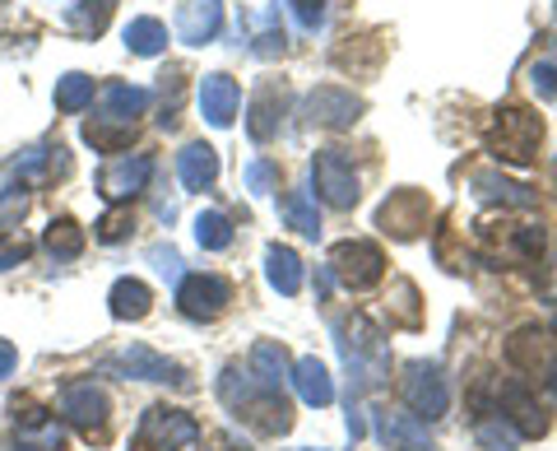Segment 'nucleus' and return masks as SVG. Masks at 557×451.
Wrapping results in <instances>:
<instances>
[{"label": "nucleus", "mask_w": 557, "mask_h": 451, "mask_svg": "<svg viewBox=\"0 0 557 451\" xmlns=\"http://www.w3.org/2000/svg\"><path fill=\"white\" fill-rule=\"evenodd\" d=\"M219 391H223V401H228V410H237V419L256 424L260 432H270V438H278V432L293 428V410L284 401V391L256 387L251 373L228 368V373H223V381H219Z\"/></svg>", "instance_id": "1"}, {"label": "nucleus", "mask_w": 557, "mask_h": 451, "mask_svg": "<svg viewBox=\"0 0 557 451\" xmlns=\"http://www.w3.org/2000/svg\"><path fill=\"white\" fill-rule=\"evenodd\" d=\"M539 145H544V117L520 108V102H511V108H497L493 126H487V154H493L497 163H516L525 168L539 159Z\"/></svg>", "instance_id": "2"}, {"label": "nucleus", "mask_w": 557, "mask_h": 451, "mask_svg": "<svg viewBox=\"0 0 557 451\" xmlns=\"http://www.w3.org/2000/svg\"><path fill=\"white\" fill-rule=\"evenodd\" d=\"M335 344L348 363V373L358 377V391H372L376 381H386V340L368 317H344L335 321Z\"/></svg>", "instance_id": "3"}, {"label": "nucleus", "mask_w": 557, "mask_h": 451, "mask_svg": "<svg viewBox=\"0 0 557 451\" xmlns=\"http://www.w3.org/2000/svg\"><path fill=\"white\" fill-rule=\"evenodd\" d=\"M330 275H335L348 293H368L381 284V275H386V252L368 237H348L330 252Z\"/></svg>", "instance_id": "4"}, {"label": "nucleus", "mask_w": 557, "mask_h": 451, "mask_svg": "<svg viewBox=\"0 0 557 451\" xmlns=\"http://www.w3.org/2000/svg\"><path fill=\"white\" fill-rule=\"evenodd\" d=\"M399 395L413 410V419H442L450 410V381L437 363H405V377H399Z\"/></svg>", "instance_id": "5"}, {"label": "nucleus", "mask_w": 557, "mask_h": 451, "mask_svg": "<svg viewBox=\"0 0 557 451\" xmlns=\"http://www.w3.org/2000/svg\"><path fill=\"white\" fill-rule=\"evenodd\" d=\"M196 438H200V424L186 410L153 405L145 410V419L135 428V451H186Z\"/></svg>", "instance_id": "6"}, {"label": "nucleus", "mask_w": 557, "mask_h": 451, "mask_svg": "<svg viewBox=\"0 0 557 451\" xmlns=\"http://www.w3.org/2000/svg\"><path fill=\"white\" fill-rule=\"evenodd\" d=\"M428 219H432V200L423 196V191L405 186V191H391V196L381 200L376 229L391 233V237H399V242H409V237H418V233L428 229Z\"/></svg>", "instance_id": "7"}, {"label": "nucleus", "mask_w": 557, "mask_h": 451, "mask_svg": "<svg viewBox=\"0 0 557 451\" xmlns=\"http://www.w3.org/2000/svg\"><path fill=\"white\" fill-rule=\"evenodd\" d=\"M311 178H317V191L325 205H335V210H354L358 205V172L354 163L344 159V149H321L317 163H311Z\"/></svg>", "instance_id": "8"}, {"label": "nucleus", "mask_w": 557, "mask_h": 451, "mask_svg": "<svg viewBox=\"0 0 557 451\" xmlns=\"http://www.w3.org/2000/svg\"><path fill=\"white\" fill-rule=\"evenodd\" d=\"M228 303H233V289L223 275H186L177 284V307L190 321H214V317H223Z\"/></svg>", "instance_id": "9"}, {"label": "nucleus", "mask_w": 557, "mask_h": 451, "mask_svg": "<svg viewBox=\"0 0 557 451\" xmlns=\"http://www.w3.org/2000/svg\"><path fill=\"white\" fill-rule=\"evenodd\" d=\"M362 117V98L339 89V84H321V89L307 94V121L325 131H348Z\"/></svg>", "instance_id": "10"}, {"label": "nucleus", "mask_w": 557, "mask_h": 451, "mask_svg": "<svg viewBox=\"0 0 557 451\" xmlns=\"http://www.w3.org/2000/svg\"><path fill=\"white\" fill-rule=\"evenodd\" d=\"M108 391L94 387V381H70V387L61 391V414L65 424H75L79 432H102L108 428Z\"/></svg>", "instance_id": "11"}, {"label": "nucleus", "mask_w": 557, "mask_h": 451, "mask_svg": "<svg viewBox=\"0 0 557 451\" xmlns=\"http://www.w3.org/2000/svg\"><path fill=\"white\" fill-rule=\"evenodd\" d=\"M149 178H153V159L149 154H131V159H112L108 168L98 172V191L116 205V200L139 196V191L149 186Z\"/></svg>", "instance_id": "12"}, {"label": "nucleus", "mask_w": 557, "mask_h": 451, "mask_svg": "<svg viewBox=\"0 0 557 451\" xmlns=\"http://www.w3.org/2000/svg\"><path fill=\"white\" fill-rule=\"evenodd\" d=\"M108 373H126V377H139V381H186L182 363L153 354L149 344H131V350H121V354L108 363Z\"/></svg>", "instance_id": "13"}, {"label": "nucleus", "mask_w": 557, "mask_h": 451, "mask_svg": "<svg viewBox=\"0 0 557 451\" xmlns=\"http://www.w3.org/2000/svg\"><path fill=\"white\" fill-rule=\"evenodd\" d=\"M497 401H502V414L516 424L520 438H544V432H548V419L539 414V405H534V395H530L525 381H507Z\"/></svg>", "instance_id": "14"}, {"label": "nucleus", "mask_w": 557, "mask_h": 451, "mask_svg": "<svg viewBox=\"0 0 557 451\" xmlns=\"http://www.w3.org/2000/svg\"><path fill=\"white\" fill-rule=\"evenodd\" d=\"M237 102H242V94H237V80L233 75H205L200 80V112H205L209 126H219V131L233 126Z\"/></svg>", "instance_id": "15"}, {"label": "nucleus", "mask_w": 557, "mask_h": 451, "mask_svg": "<svg viewBox=\"0 0 557 451\" xmlns=\"http://www.w3.org/2000/svg\"><path fill=\"white\" fill-rule=\"evenodd\" d=\"M376 432L391 451H437V442L428 438V424L413 414H376Z\"/></svg>", "instance_id": "16"}, {"label": "nucleus", "mask_w": 557, "mask_h": 451, "mask_svg": "<svg viewBox=\"0 0 557 451\" xmlns=\"http://www.w3.org/2000/svg\"><path fill=\"white\" fill-rule=\"evenodd\" d=\"M223 24V5L219 0H182L177 10V38L190 47H205Z\"/></svg>", "instance_id": "17"}, {"label": "nucleus", "mask_w": 557, "mask_h": 451, "mask_svg": "<svg viewBox=\"0 0 557 451\" xmlns=\"http://www.w3.org/2000/svg\"><path fill=\"white\" fill-rule=\"evenodd\" d=\"M288 381H293V391H298V395H302V401H307L311 410H325L330 401H335V381H330L325 363H321V358H311V354L293 363Z\"/></svg>", "instance_id": "18"}, {"label": "nucleus", "mask_w": 557, "mask_h": 451, "mask_svg": "<svg viewBox=\"0 0 557 451\" xmlns=\"http://www.w3.org/2000/svg\"><path fill=\"white\" fill-rule=\"evenodd\" d=\"M284 108H288V94H284V84H265L256 98H251V121H247V131H251V141H274L278 135V121H284Z\"/></svg>", "instance_id": "19"}, {"label": "nucleus", "mask_w": 557, "mask_h": 451, "mask_svg": "<svg viewBox=\"0 0 557 451\" xmlns=\"http://www.w3.org/2000/svg\"><path fill=\"white\" fill-rule=\"evenodd\" d=\"M469 186H474V196H479V200L511 205V210H530V205H534V191H530V186H520V182H511V178H502V172H493V168L474 172V178H469Z\"/></svg>", "instance_id": "20"}, {"label": "nucleus", "mask_w": 557, "mask_h": 451, "mask_svg": "<svg viewBox=\"0 0 557 451\" xmlns=\"http://www.w3.org/2000/svg\"><path fill=\"white\" fill-rule=\"evenodd\" d=\"M247 373L256 387H265V391H284V381H288V354H284V344L278 340H260L256 350H251V363H247Z\"/></svg>", "instance_id": "21"}, {"label": "nucleus", "mask_w": 557, "mask_h": 451, "mask_svg": "<svg viewBox=\"0 0 557 451\" xmlns=\"http://www.w3.org/2000/svg\"><path fill=\"white\" fill-rule=\"evenodd\" d=\"M177 172H182V186L186 191H209L219 178V154L209 145H186L177 154Z\"/></svg>", "instance_id": "22"}, {"label": "nucleus", "mask_w": 557, "mask_h": 451, "mask_svg": "<svg viewBox=\"0 0 557 451\" xmlns=\"http://www.w3.org/2000/svg\"><path fill=\"white\" fill-rule=\"evenodd\" d=\"M265 275H270V284L284 293V298L302 293V256L293 247H270L265 252Z\"/></svg>", "instance_id": "23"}, {"label": "nucleus", "mask_w": 557, "mask_h": 451, "mask_svg": "<svg viewBox=\"0 0 557 451\" xmlns=\"http://www.w3.org/2000/svg\"><path fill=\"white\" fill-rule=\"evenodd\" d=\"M149 303H153V293H149V284H139V280H116L112 293H108V307H112L116 321L149 317Z\"/></svg>", "instance_id": "24"}, {"label": "nucleus", "mask_w": 557, "mask_h": 451, "mask_svg": "<svg viewBox=\"0 0 557 451\" xmlns=\"http://www.w3.org/2000/svg\"><path fill=\"white\" fill-rule=\"evenodd\" d=\"M112 10H116V0H75L65 20H70V28H75L79 38H98V33L112 24Z\"/></svg>", "instance_id": "25"}, {"label": "nucleus", "mask_w": 557, "mask_h": 451, "mask_svg": "<svg viewBox=\"0 0 557 451\" xmlns=\"http://www.w3.org/2000/svg\"><path fill=\"white\" fill-rule=\"evenodd\" d=\"M84 141L102 154H121L131 141H135V126L131 121H112V117H94L89 126H84Z\"/></svg>", "instance_id": "26"}, {"label": "nucleus", "mask_w": 557, "mask_h": 451, "mask_svg": "<svg viewBox=\"0 0 557 451\" xmlns=\"http://www.w3.org/2000/svg\"><path fill=\"white\" fill-rule=\"evenodd\" d=\"M102 108H108L112 121H135L149 108V89H135V84H108V89H102Z\"/></svg>", "instance_id": "27"}, {"label": "nucleus", "mask_w": 557, "mask_h": 451, "mask_svg": "<svg viewBox=\"0 0 557 451\" xmlns=\"http://www.w3.org/2000/svg\"><path fill=\"white\" fill-rule=\"evenodd\" d=\"M511 363H520L525 373H539L544 377V368H548V350H544V336H539V326H525V331H516V340H511Z\"/></svg>", "instance_id": "28"}, {"label": "nucleus", "mask_w": 557, "mask_h": 451, "mask_svg": "<svg viewBox=\"0 0 557 451\" xmlns=\"http://www.w3.org/2000/svg\"><path fill=\"white\" fill-rule=\"evenodd\" d=\"M126 47L135 51V57H159V51L168 47V28L159 20H149V14H139V20L126 24Z\"/></svg>", "instance_id": "29"}, {"label": "nucleus", "mask_w": 557, "mask_h": 451, "mask_svg": "<svg viewBox=\"0 0 557 451\" xmlns=\"http://www.w3.org/2000/svg\"><path fill=\"white\" fill-rule=\"evenodd\" d=\"M47 252L61 256V261H75V256L84 252V229L75 219H51L47 223Z\"/></svg>", "instance_id": "30"}, {"label": "nucleus", "mask_w": 557, "mask_h": 451, "mask_svg": "<svg viewBox=\"0 0 557 451\" xmlns=\"http://www.w3.org/2000/svg\"><path fill=\"white\" fill-rule=\"evenodd\" d=\"M278 210H284V219H288L298 233H307V237H317V233H321V215H317V205H311L307 191H288Z\"/></svg>", "instance_id": "31"}, {"label": "nucleus", "mask_w": 557, "mask_h": 451, "mask_svg": "<svg viewBox=\"0 0 557 451\" xmlns=\"http://www.w3.org/2000/svg\"><path fill=\"white\" fill-rule=\"evenodd\" d=\"M94 102V80L89 75H79V71H70L57 80V108L61 112H79V108H89Z\"/></svg>", "instance_id": "32"}, {"label": "nucleus", "mask_w": 557, "mask_h": 451, "mask_svg": "<svg viewBox=\"0 0 557 451\" xmlns=\"http://www.w3.org/2000/svg\"><path fill=\"white\" fill-rule=\"evenodd\" d=\"M196 237H200V247H205V252L233 247V219H228V215H219V210H205V215L196 219Z\"/></svg>", "instance_id": "33"}, {"label": "nucleus", "mask_w": 557, "mask_h": 451, "mask_svg": "<svg viewBox=\"0 0 557 451\" xmlns=\"http://www.w3.org/2000/svg\"><path fill=\"white\" fill-rule=\"evenodd\" d=\"M474 432H479V442H483V447H493V451H511V447L520 442V432L511 428L507 414H479Z\"/></svg>", "instance_id": "34"}, {"label": "nucleus", "mask_w": 557, "mask_h": 451, "mask_svg": "<svg viewBox=\"0 0 557 451\" xmlns=\"http://www.w3.org/2000/svg\"><path fill=\"white\" fill-rule=\"evenodd\" d=\"M131 229H135L131 210H108L98 219V242H121V237H131Z\"/></svg>", "instance_id": "35"}, {"label": "nucleus", "mask_w": 557, "mask_h": 451, "mask_svg": "<svg viewBox=\"0 0 557 451\" xmlns=\"http://www.w3.org/2000/svg\"><path fill=\"white\" fill-rule=\"evenodd\" d=\"M274 182H278V168H274L270 159L247 163V186L256 191V196H265V191H274Z\"/></svg>", "instance_id": "36"}, {"label": "nucleus", "mask_w": 557, "mask_h": 451, "mask_svg": "<svg viewBox=\"0 0 557 451\" xmlns=\"http://www.w3.org/2000/svg\"><path fill=\"white\" fill-rule=\"evenodd\" d=\"M395 312H399V321H405V326H418V321H423V317H418V289L409 284V280H399L395 284Z\"/></svg>", "instance_id": "37"}, {"label": "nucleus", "mask_w": 557, "mask_h": 451, "mask_svg": "<svg viewBox=\"0 0 557 451\" xmlns=\"http://www.w3.org/2000/svg\"><path fill=\"white\" fill-rule=\"evenodd\" d=\"M24 210H28L24 191H5V196H0V229H14V223L24 219Z\"/></svg>", "instance_id": "38"}, {"label": "nucleus", "mask_w": 557, "mask_h": 451, "mask_svg": "<svg viewBox=\"0 0 557 451\" xmlns=\"http://www.w3.org/2000/svg\"><path fill=\"white\" fill-rule=\"evenodd\" d=\"M530 84H534L539 98H557V65L553 61H539L534 71H530Z\"/></svg>", "instance_id": "39"}, {"label": "nucleus", "mask_w": 557, "mask_h": 451, "mask_svg": "<svg viewBox=\"0 0 557 451\" xmlns=\"http://www.w3.org/2000/svg\"><path fill=\"white\" fill-rule=\"evenodd\" d=\"M61 149V145H57ZM51 145H38V149H28L20 163H14V172H28V178H38V172H47V163H51V154H57Z\"/></svg>", "instance_id": "40"}, {"label": "nucleus", "mask_w": 557, "mask_h": 451, "mask_svg": "<svg viewBox=\"0 0 557 451\" xmlns=\"http://www.w3.org/2000/svg\"><path fill=\"white\" fill-rule=\"evenodd\" d=\"M293 14H298V24L302 28H317L325 20V0H288Z\"/></svg>", "instance_id": "41"}, {"label": "nucleus", "mask_w": 557, "mask_h": 451, "mask_svg": "<svg viewBox=\"0 0 557 451\" xmlns=\"http://www.w3.org/2000/svg\"><path fill=\"white\" fill-rule=\"evenodd\" d=\"M278 51H284V33H265L256 42V57H278Z\"/></svg>", "instance_id": "42"}, {"label": "nucleus", "mask_w": 557, "mask_h": 451, "mask_svg": "<svg viewBox=\"0 0 557 451\" xmlns=\"http://www.w3.org/2000/svg\"><path fill=\"white\" fill-rule=\"evenodd\" d=\"M14 363H20V350H14L10 340H0V377H10V373H14Z\"/></svg>", "instance_id": "43"}, {"label": "nucleus", "mask_w": 557, "mask_h": 451, "mask_svg": "<svg viewBox=\"0 0 557 451\" xmlns=\"http://www.w3.org/2000/svg\"><path fill=\"white\" fill-rule=\"evenodd\" d=\"M544 391H548V401L557 405V358H553L548 368H544Z\"/></svg>", "instance_id": "44"}, {"label": "nucleus", "mask_w": 557, "mask_h": 451, "mask_svg": "<svg viewBox=\"0 0 557 451\" xmlns=\"http://www.w3.org/2000/svg\"><path fill=\"white\" fill-rule=\"evenodd\" d=\"M10 451H33V447H10Z\"/></svg>", "instance_id": "45"}, {"label": "nucleus", "mask_w": 557, "mask_h": 451, "mask_svg": "<svg viewBox=\"0 0 557 451\" xmlns=\"http://www.w3.org/2000/svg\"><path fill=\"white\" fill-rule=\"evenodd\" d=\"M553 172H557V159H553Z\"/></svg>", "instance_id": "46"}]
</instances>
